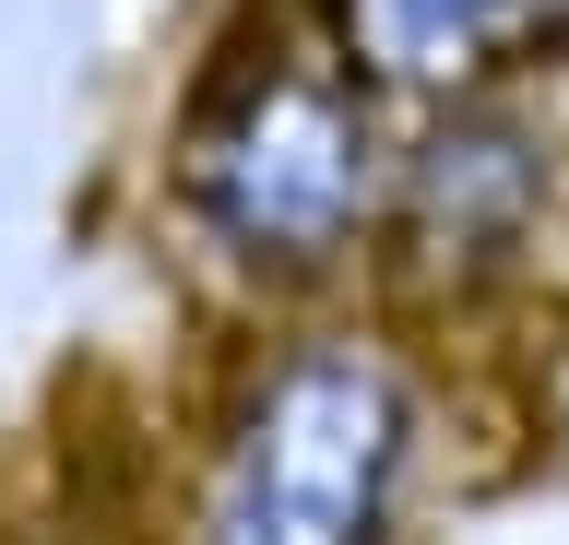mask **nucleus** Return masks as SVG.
<instances>
[{"label":"nucleus","instance_id":"obj_1","mask_svg":"<svg viewBox=\"0 0 569 545\" xmlns=\"http://www.w3.org/2000/svg\"><path fill=\"white\" fill-rule=\"evenodd\" d=\"M391 154H403V108L332 48L320 0L249 12L167 119V225L238 296L309 321L380 273Z\"/></svg>","mask_w":569,"mask_h":545},{"label":"nucleus","instance_id":"obj_2","mask_svg":"<svg viewBox=\"0 0 569 545\" xmlns=\"http://www.w3.org/2000/svg\"><path fill=\"white\" fill-rule=\"evenodd\" d=\"M427 380L391 321L309 309L238 356L190 463L178 545H403Z\"/></svg>","mask_w":569,"mask_h":545},{"label":"nucleus","instance_id":"obj_3","mask_svg":"<svg viewBox=\"0 0 569 545\" xmlns=\"http://www.w3.org/2000/svg\"><path fill=\"white\" fill-rule=\"evenodd\" d=\"M558 131L522 108V83L451 95V108L403 119L391 154V214H380V273L368 285L403 309H475V296L522 285L558 225Z\"/></svg>","mask_w":569,"mask_h":545},{"label":"nucleus","instance_id":"obj_4","mask_svg":"<svg viewBox=\"0 0 569 545\" xmlns=\"http://www.w3.org/2000/svg\"><path fill=\"white\" fill-rule=\"evenodd\" d=\"M320 24L403 119L510 83V0H320Z\"/></svg>","mask_w":569,"mask_h":545},{"label":"nucleus","instance_id":"obj_5","mask_svg":"<svg viewBox=\"0 0 569 545\" xmlns=\"http://www.w3.org/2000/svg\"><path fill=\"white\" fill-rule=\"evenodd\" d=\"M569 72V0H510V83Z\"/></svg>","mask_w":569,"mask_h":545}]
</instances>
